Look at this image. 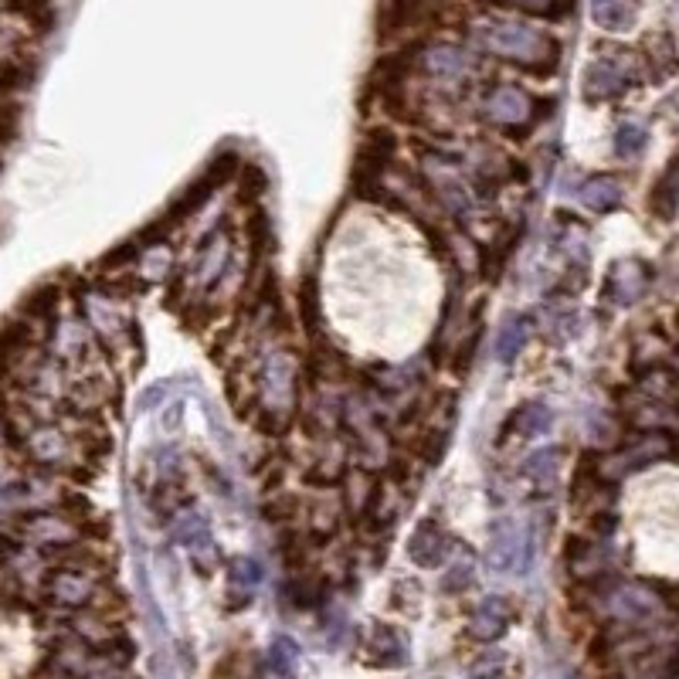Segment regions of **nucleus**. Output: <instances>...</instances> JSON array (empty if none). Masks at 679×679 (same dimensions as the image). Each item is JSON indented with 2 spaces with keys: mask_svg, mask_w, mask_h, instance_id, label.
Segmentation results:
<instances>
[{
  "mask_svg": "<svg viewBox=\"0 0 679 679\" xmlns=\"http://www.w3.org/2000/svg\"><path fill=\"white\" fill-rule=\"evenodd\" d=\"M235 167H238V157H235V153H221L218 160H211L208 167H204V174L197 177L184 194H177V197H174V204L167 208V214H163V218H157L150 228L136 235V242H140V245H153V242H160V238H167L170 231H174L177 225H184V221L191 218L194 211H201L204 204H208V197H211L214 191H218V187L225 184V180H231V174H235Z\"/></svg>",
  "mask_w": 679,
  "mask_h": 679,
  "instance_id": "f257e3e1",
  "label": "nucleus"
},
{
  "mask_svg": "<svg viewBox=\"0 0 679 679\" xmlns=\"http://www.w3.org/2000/svg\"><path fill=\"white\" fill-rule=\"evenodd\" d=\"M483 41L496 55H506L513 62L527 65L530 72H540L537 62H544L547 72L557 68V58H561V45L547 34H540L534 28H523V24H489L483 31Z\"/></svg>",
  "mask_w": 679,
  "mask_h": 679,
  "instance_id": "f03ea898",
  "label": "nucleus"
},
{
  "mask_svg": "<svg viewBox=\"0 0 679 679\" xmlns=\"http://www.w3.org/2000/svg\"><path fill=\"white\" fill-rule=\"evenodd\" d=\"M394 150H398V143H394V136L388 130H374L364 143H360V150H357V174H354L360 194H371V191H377V187H381V174L388 170Z\"/></svg>",
  "mask_w": 679,
  "mask_h": 679,
  "instance_id": "7ed1b4c3",
  "label": "nucleus"
},
{
  "mask_svg": "<svg viewBox=\"0 0 679 679\" xmlns=\"http://www.w3.org/2000/svg\"><path fill=\"white\" fill-rule=\"evenodd\" d=\"M449 547H452V537L445 534L435 520H421L408 540V554L418 567H438L449 557Z\"/></svg>",
  "mask_w": 679,
  "mask_h": 679,
  "instance_id": "20e7f679",
  "label": "nucleus"
},
{
  "mask_svg": "<svg viewBox=\"0 0 679 679\" xmlns=\"http://www.w3.org/2000/svg\"><path fill=\"white\" fill-rule=\"evenodd\" d=\"M649 286V265L639 259H625L612 265V275H608L605 296L615 299L618 306H629L642 296V289Z\"/></svg>",
  "mask_w": 679,
  "mask_h": 679,
  "instance_id": "39448f33",
  "label": "nucleus"
},
{
  "mask_svg": "<svg viewBox=\"0 0 679 679\" xmlns=\"http://www.w3.org/2000/svg\"><path fill=\"white\" fill-rule=\"evenodd\" d=\"M629 82H632L629 68L612 62V58H598V62H591L588 72H584V96L588 99L618 96V92L629 89Z\"/></svg>",
  "mask_w": 679,
  "mask_h": 679,
  "instance_id": "423d86ee",
  "label": "nucleus"
},
{
  "mask_svg": "<svg viewBox=\"0 0 679 679\" xmlns=\"http://www.w3.org/2000/svg\"><path fill=\"white\" fill-rule=\"evenodd\" d=\"M517 618V608H513L510 598H486L483 605L476 608V615H472V625L469 632L476 635L479 642H496L500 635L510 629V622Z\"/></svg>",
  "mask_w": 679,
  "mask_h": 679,
  "instance_id": "0eeeda50",
  "label": "nucleus"
},
{
  "mask_svg": "<svg viewBox=\"0 0 679 679\" xmlns=\"http://www.w3.org/2000/svg\"><path fill=\"white\" fill-rule=\"evenodd\" d=\"M421 7H425V0H381V7H377V38L388 41L411 28L418 21Z\"/></svg>",
  "mask_w": 679,
  "mask_h": 679,
  "instance_id": "6e6552de",
  "label": "nucleus"
},
{
  "mask_svg": "<svg viewBox=\"0 0 679 679\" xmlns=\"http://www.w3.org/2000/svg\"><path fill=\"white\" fill-rule=\"evenodd\" d=\"M367 656L374 666H405L408 663V642L405 635L391 625H377L367 642Z\"/></svg>",
  "mask_w": 679,
  "mask_h": 679,
  "instance_id": "1a4fd4ad",
  "label": "nucleus"
},
{
  "mask_svg": "<svg viewBox=\"0 0 679 679\" xmlns=\"http://www.w3.org/2000/svg\"><path fill=\"white\" fill-rule=\"evenodd\" d=\"M635 0H591V17L605 31H629L635 24Z\"/></svg>",
  "mask_w": 679,
  "mask_h": 679,
  "instance_id": "9d476101",
  "label": "nucleus"
},
{
  "mask_svg": "<svg viewBox=\"0 0 679 679\" xmlns=\"http://www.w3.org/2000/svg\"><path fill=\"white\" fill-rule=\"evenodd\" d=\"M652 211L666 221L676 218V211H679V153L669 160L666 174L656 180V187H652Z\"/></svg>",
  "mask_w": 679,
  "mask_h": 679,
  "instance_id": "9b49d317",
  "label": "nucleus"
},
{
  "mask_svg": "<svg viewBox=\"0 0 679 679\" xmlns=\"http://www.w3.org/2000/svg\"><path fill=\"white\" fill-rule=\"evenodd\" d=\"M581 201L591 211H615L622 204V187H618L615 177H591L581 187Z\"/></svg>",
  "mask_w": 679,
  "mask_h": 679,
  "instance_id": "f8f14e48",
  "label": "nucleus"
},
{
  "mask_svg": "<svg viewBox=\"0 0 679 679\" xmlns=\"http://www.w3.org/2000/svg\"><path fill=\"white\" fill-rule=\"evenodd\" d=\"M527 330H530V320H523V316H513V320L503 323L500 337H496V357H500L503 364H513V360H517L523 343H527Z\"/></svg>",
  "mask_w": 679,
  "mask_h": 679,
  "instance_id": "ddd939ff",
  "label": "nucleus"
},
{
  "mask_svg": "<svg viewBox=\"0 0 679 679\" xmlns=\"http://www.w3.org/2000/svg\"><path fill=\"white\" fill-rule=\"evenodd\" d=\"M527 106H530V99L523 96L520 89H510V85H503V89H496L493 96H489V113L496 119H506V123L527 116Z\"/></svg>",
  "mask_w": 679,
  "mask_h": 679,
  "instance_id": "4468645a",
  "label": "nucleus"
},
{
  "mask_svg": "<svg viewBox=\"0 0 679 679\" xmlns=\"http://www.w3.org/2000/svg\"><path fill=\"white\" fill-rule=\"evenodd\" d=\"M510 425L520 428L523 438H534V435H544L550 428V411L540 405V401H530V405H523L517 415H513Z\"/></svg>",
  "mask_w": 679,
  "mask_h": 679,
  "instance_id": "2eb2a0df",
  "label": "nucleus"
},
{
  "mask_svg": "<svg viewBox=\"0 0 679 679\" xmlns=\"http://www.w3.org/2000/svg\"><path fill=\"white\" fill-rule=\"evenodd\" d=\"M646 143H649V133H646V126H639V123H622L615 130L618 157H639V153L646 150Z\"/></svg>",
  "mask_w": 679,
  "mask_h": 679,
  "instance_id": "dca6fc26",
  "label": "nucleus"
},
{
  "mask_svg": "<svg viewBox=\"0 0 679 679\" xmlns=\"http://www.w3.org/2000/svg\"><path fill=\"white\" fill-rule=\"evenodd\" d=\"M11 11L28 17L38 31H51V24H55V7H51V0H11Z\"/></svg>",
  "mask_w": 679,
  "mask_h": 679,
  "instance_id": "f3484780",
  "label": "nucleus"
},
{
  "mask_svg": "<svg viewBox=\"0 0 679 679\" xmlns=\"http://www.w3.org/2000/svg\"><path fill=\"white\" fill-rule=\"evenodd\" d=\"M228 571H231V588L242 584L245 591H252L255 584L262 581V567H259V561H252V557H231Z\"/></svg>",
  "mask_w": 679,
  "mask_h": 679,
  "instance_id": "a211bd4d",
  "label": "nucleus"
},
{
  "mask_svg": "<svg viewBox=\"0 0 679 679\" xmlns=\"http://www.w3.org/2000/svg\"><path fill=\"white\" fill-rule=\"evenodd\" d=\"M425 62L438 75H459L462 68H466V55H462L459 48H435V51H428Z\"/></svg>",
  "mask_w": 679,
  "mask_h": 679,
  "instance_id": "6ab92c4d",
  "label": "nucleus"
},
{
  "mask_svg": "<svg viewBox=\"0 0 679 679\" xmlns=\"http://www.w3.org/2000/svg\"><path fill=\"white\" fill-rule=\"evenodd\" d=\"M296 663H299V646L289 635H279V639L272 642V666L279 669L282 676H292L296 673Z\"/></svg>",
  "mask_w": 679,
  "mask_h": 679,
  "instance_id": "aec40b11",
  "label": "nucleus"
},
{
  "mask_svg": "<svg viewBox=\"0 0 679 679\" xmlns=\"http://www.w3.org/2000/svg\"><path fill=\"white\" fill-rule=\"evenodd\" d=\"M31 72L24 65L17 62H7V58H0V92H14L21 89V85H28Z\"/></svg>",
  "mask_w": 679,
  "mask_h": 679,
  "instance_id": "412c9836",
  "label": "nucleus"
},
{
  "mask_svg": "<svg viewBox=\"0 0 679 679\" xmlns=\"http://www.w3.org/2000/svg\"><path fill=\"white\" fill-rule=\"evenodd\" d=\"M503 663L506 656H483L469 669V679H503Z\"/></svg>",
  "mask_w": 679,
  "mask_h": 679,
  "instance_id": "4be33fe9",
  "label": "nucleus"
},
{
  "mask_svg": "<svg viewBox=\"0 0 679 679\" xmlns=\"http://www.w3.org/2000/svg\"><path fill=\"white\" fill-rule=\"evenodd\" d=\"M469 581H472V564H459V567H452V571H449V578L442 581V588L449 591V595H455V591H462Z\"/></svg>",
  "mask_w": 679,
  "mask_h": 679,
  "instance_id": "5701e85b",
  "label": "nucleus"
},
{
  "mask_svg": "<svg viewBox=\"0 0 679 679\" xmlns=\"http://www.w3.org/2000/svg\"><path fill=\"white\" fill-rule=\"evenodd\" d=\"M500 4H513V7H523V11H534V14H544V17H554V0H500Z\"/></svg>",
  "mask_w": 679,
  "mask_h": 679,
  "instance_id": "b1692460",
  "label": "nucleus"
},
{
  "mask_svg": "<svg viewBox=\"0 0 679 679\" xmlns=\"http://www.w3.org/2000/svg\"><path fill=\"white\" fill-rule=\"evenodd\" d=\"M14 130H17V109L0 106V140H11Z\"/></svg>",
  "mask_w": 679,
  "mask_h": 679,
  "instance_id": "393cba45",
  "label": "nucleus"
}]
</instances>
